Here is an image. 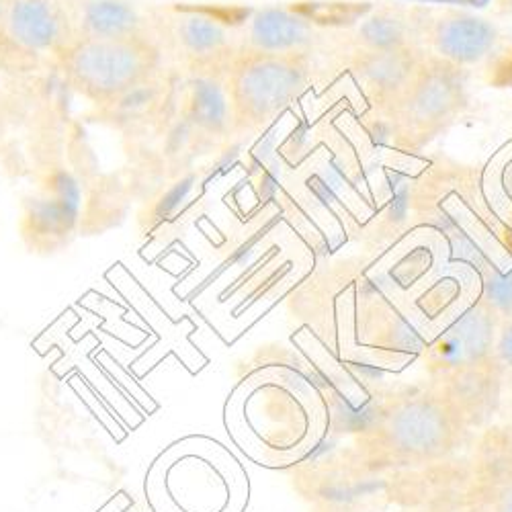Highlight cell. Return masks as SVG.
<instances>
[{
    "instance_id": "cell-1",
    "label": "cell",
    "mask_w": 512,
    "mask_h": 512,
    "mask_svg": "<svg viewBox=\"0 0 512 512\" xmlns=\"http://www.w3.org/2000/svg\"><path fill=\"white\" fill-rule=\"evenodd\" d=\"M68 74L93 99H115L136 89L154 66L152 50L132 39H82L68 52Z\"/></svg>"
},
{
    "instance_id": "cell-2",
    "label": "cell",
    "mask_w": 512,
    "mask_h": 512,
    "mask_svg": "<svg viewBox=\"0 0 512 512\" xmlns=\"http://www.w3.org/2000/svg\"><path fill=\"white\" fill-rule=\"evenodd\" d=\"M306 89V68L297 56H252L232 80V111L248 125H265Z\"/></svg>"
},
{
    "instance_id": "cell-3",
    "label": "cell",
    "mask_w": 512,
    "mask_h": 512,
    "mask_svg": "<svg viewBox=\"0 0 512 512\" xmlns=\"http://www.w3.org/2000/svg\"><path fill=\"white\" fill-rule=\"evenodd\" d=\"M451 410L433 396H412L392 404L377 420L381 445L398 459H431L449 449Z\"/></svg>"
},
{
    "instance_id": "cell-4",
    "label": "cell",
    "mask_w": 512,
    "mask_h": 512,
    "mask_svg": "<svg viewBox=\"0 0 512 512\" xmlns=\"http://www.w3.org/2000/svg\"><path fill=\"white\" fill-rule=\"evenodd\" d=\"M465 101V82L457 68L422 64L410 87L392 101V111L406 130L431 132L453 121Z\"/></svg>"
},
{
    "instance_id": "cell-5",
    "label": "cell",
    "mask_w": 512,
    "mask_h": 512,
    "mask_svg": "<svg viewBox=\"0 0 512 512\" xmlns=\"http://www.w3.org/2000/svg\"><path fill=\"white\" fill-rule=\"evenodd\" d=\"M500 318L478 302L431 340L429 365L435 375L445 377L465 369L492 363Z\"/></svg>"
},
{
    "instance_id": "cell-6",
    "label": "cell",
    "mask_w": 512,
    "mask_h": 512,
    "mask_svg": "<svg viewBox=\"0 0 512 512\" xmlns=\"http://www.w3.org/2000/svg\"><path fill=\"white\" fill-rule=\"evenodd\" d=\"M426 33L439 62L457 70L492 56L500 37L490 21L467 13L441 15L426 27Z\"/></svg>"
},
{
    "instance_id": "cell-7",
    "label": "cell",
    "mask_w": 512,
    "mask_h": 512,
    "mask_svg": "<svg viewBox=\"0 0 512 512\" xmlns=\"http://www.w3.org/2000/svg\"><path fill=\"white\" fill-rule=\"evenodd\" d=\"M7 31L23 50L50 52L64 46L70 21L54 0H13L7 11Z\"/></svg>"
},
{
    "instance_id": "cell-8",
    "label": "cell",
    "mask_w": 512,
    "mask_h": 512,
    "mask_svg": "<svg viewBox=\"0 0 512 512\" xmlns=\"http://www.w3.org/2000/svg\"><path fill=\"white\" fill-rule=\"evenodd\" d=\"M312 39V21L293 9H261L248 25V44L256 56H297Z\"/></svg>"
},
{
    "instance_id": "cell-9",
    "label": "cell",
    "mask_w": 512,
    "mask_h": 512,
    "mask_svg": "<svg viewBox=\"0 0 512 512\" xmlns=\"http://www.w3.org/2000/svg\"><path fill=\"white\" fill-rule=\"evenodd\" d=\"M420 68L422 62L416 58L412 48L379 50L367 52L361 58L357 74L371 95H375L381 103H392L410 87Z\"/></svg>"
},
{
    "instance_id": "cell-10",
    "label": "cell",
    "mask_w": 512,
    "mask_h": 512,
    "mask_svg": "<svg viewBox=\"0 0 512 512\" xmlns=\"http://www.w3.org/2000/svg\"><path fill=\"white\" fill-rule=\"evenodd\" d=\"M76 23L82 39H132L142 17L127 0H84Z\"/></svg>"
},
{
    "instance_id": "cell-11",
    "label": "cell",
    "mask_w": 512,
    "mask_h": 512,
    "mask_svg": "<svg viewBox=\"0 0 512 512\" xmlns=\"http://www.w3.org/2000/svg\"><path fill=\"white\" fill-rule=\"evenodd\" d=\"M179 41L183 48L197 58H211L230 44L228 29L205 15H185L179 21Z\"/></svg>"
},
{
    "instance_id": "cell-12",
    "label": "cell",
    "mask_w": 512,
    "mask_h": 512,
    "mask_svg": "<svg viewBox=\"0 0 512 512\" xmlns=\"http://www.w3.org/2000/svg\"><path fill=\"white\" fill-rule=\"evenodd\" d=\"M418 21H408L402 15L381 13L367 19L361 29V41L369 52L379 50H404L410 48V33Z\"/></svg>"
},
{
    "instance_id": "cell-13",
    "label": "cell",
    "mask_w": 512,
    "mask_h": 512,
    "mask_svg": "<svg viewBox=\"0 0 512 512\" xmlns=\"http://www.w3.org/2000/svg\"><path fill=\"white\" fill-rule=\"evenodd\" d=\"M492 363L496 365L498 371L504 369V371L512 373V318L502 320V324L498 326Z\"/></svg>"
}]
</instances>
